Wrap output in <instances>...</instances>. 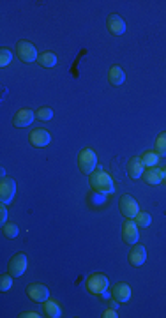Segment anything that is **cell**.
<instances>
[{"mask_svg": "<svg viewBox=\"0 0 166 318\" xmlns=\"http://www.w3.org/2000/svg\"><path fill=\"white\" fill-rule=\"evenodd\" d=\"M89 184L92 188V191L101 193V195H111V193H115L113 178L103 170H97L96 173L92 171L89 177Z\"/></svg>", "mask_w": 166, "mask_h": 318, "instance_id": "obj_1", "label": "cell"}, {"mask_svg": "<svg viewBox=\"0 0 166 318\" xmlns=\"http://www.w3.org/2000/svg\"><path fill=\"white\" fill-rule=\"evenodd\" d=\"M85 287H87V290H89V294L103 295L104 292L110 288V280H108L104 274H99V272L90 274V276L87 278V281H85Z\"/></svg>", "mask_w": 166, "mask_h": 318, "instance_id": "obj_2", "label": "cell"}, {"mask_svg": "<svg viewBox=\"0 0 166 318\" xmlns=\"http://www.w3.org/2000/svg\"><path fill=\"white\" fill-rule=\"evenodd\" d=\"M78 166H80L81 173H85V175L92 173V171L96 170V166H97L96 152H94L92 149H89V147L81 149L80 156H78Z\"/></svg>", "mask_w": 166, "mask_h": 318, "instance_id": "obj_3", "label": "cell"}, {"mask_svg": "<svg viewBox=\"0 0 166 318\" xmlns=\"http://www.w3.org/2000/svg\"><path fill=\"white\" fill-rule=\"evenodd\" d=\"M27 267H28V258H27L25 253H16V255L9 260V263H7V270H9V274L13 278L23 276V272L27 270Z\"/></svg>", "mask_w": 166, "mask_h": 318, "instance_id": "obj_4", "label": "cell"}, {"mask_svg": "<svg viewBox=\"0 0 166 318\" xmlns=\"http://www.w3.org/2000/svg\"><path fill=\"white\" fill-rule=\"evenodd\" d=\"M16 55H18V59L21 60V62H27V64H30V62H35L37 60V50H35V46L32 44V42H28V41H20L16 44Z\"/></svg>", "mask_w": 166, "mask_h": 318, "instance_id": "obj_5", "label": "cell"}, {"mask_svg": "<svg viewBox=\"0 0 166 318\" xmlns=\"http://www.w3.org/2000/svg\"><path fill=\"white\" fill-rule=\"evenodd\" d=\"M118 207H120L122 216H126L128 219H133V217H136V216H138V212H140L138 202H136V200L133 198L131 195H122Z\"/></svg>", "mask_w": 166, "mask_h": 318, "instance_id": "obj_6", "label": "cell"}, {"mask_svg": "<svg viewBox=\"0 0 166 318\" xmlns=\"http://www.w3.org/2000/svg\"><path fill=\"white\" fill-rule=\"evenodd\" d=\"M16 195V182L9 177H4L0 182V202L2 203H11Z\"/></svg>", "mask_w": 166, "mask_h": 318, "instance_id": "obj_7", "label": "cell"}, {"mask_svg": "<svg viewBox=\"0 0 166 318\" xmlns=\"http://www.w3.org/2000/svg\"><path fill=\"white\" fill-rule=\"evenodd\" d=\"M27 295L34 302H37V304H43L45 301H48L50 292H48V288H46L45 285H41V283H30L27 287Z\"/></svg>", "mask_w": 166, "mask_h": 318, "instance_id": "obj_8", "label": "cell"}, {"mask_svg": "<svg viewBox=\"0 0 166 318\" xmlns=\"http://www.w3.org/2000/svg\"><path fill=\"white\" fill-rule=\"evenodd\" d=\"M122 239H124L126 244H136L140 239V232H138V224L135 221L128 219L124 224H122Z\"/></svg>", "mask_w": 166, "mask_h": 318, "instance_id": "obj_9", "label": "cell"}, {"mask_svg": "<svg viewBox=\"0 0 166 318\" xmlns=\"http://www.w3.org/2000/svg\"><path fill=\"white\" fill-rule=\"evenodd\" d=\"M50 140H52V137H50L48 131L43 129V127H35V129H32L30 134H28V142H30L34 147H46V145L50 144Z\"/></svg>", "mask_w": 166, "mask_h": 318, "instance_id": "obj_10", "label": "cell"}, {"mask_svg": "<svg viewBox=\"0 0 166 318\" xmlns=\"http://www.w3.org/2000/svg\"><path fill=\"white\" fill-rule=\"evenodd\" d=\"M126 170H128V175L133 178V180H138V178H142L143 171H145V164H143V161L140 156H133V158L128 161Z\"/></svg>", "mask_w": 166, "mask_h": 318, "instance_id": "obj_11", "label": "cell"}, {"mask_svg": "<svg viewBox=\"0 0 166 318\" xmlns=\"http://www.w3.org/2000/svg\"><path fill=\"white\" fill-rule=\"evenodd\" d=\"M34 119H35V113L32 112V110H28V108H21L20 112L14 115V119H13V126L14 127H27V126H30L32 122H34Z\"/></svg>", "mask_w": 166, "mask_h": 318, "instance_id": "obj_12", "label": "cell"}, {"mask_svg": "<svg viewBox=\"0 0 166 318\" xmlns=\"http://www.w3.org/2000/svg\"><path fill=\"white\" fill-rule=\"evenodd\" d=\"M111 297H113V301L120 302V304L128 302L129 299H131V288H129V285L128 283H117L113 288H111Z\"/></svg>", "mask_w": 166, "mask_h": 318, "instance_id": "obj_13", "label": "cell"}, {"mask_svg": "<svg viewBox=\"0 0 166 318\" xmlns=\"http://www.w3.org/2000/svg\"><path fill=\"white\" fill-rule=\"evenodd\" d=\"M106 27L113 35H122L126 32V21L118 14H110V18L106 20Z\"/></svg>", "mask_w": 166, "mask_h": 318, "instance_id": "obj_14", "label": "cell"}, {"mask_svg": "<svg viewBox=\"0 0 166 318\" xmlns=\"http://www.w3.org/2000/svg\"><path fill=\"white\" fill-rule=\"evenodd\" d=\"M147 260V249L143 248L142 244H135L131 249V253H129V263H131L133 267H140L143 265Z\"/></svg>", "mask_w": 166, "mask_h": 318, "instance_id": "obj_15", "label": "cell"}, {"mask_svg": "<svg viewBox=\"0 0 166 318\" xmlns=\"http://www.w3.org/2000/svg\"><path fill=\"white\" fill-rule=\"evenodd\" d=\"M126 81V73L120 66H111L108 71V83L113 85V87H120Z\"/></svg>", "mask_w": 166, "mask_h": 318, "instance_id": "obj_16", "label": "cell"}, {"mask_svg": "<svg viewBox=\"0 0 166 318\" xmlns=\"http://www.w3.org/2000/svg\"><path fill=\"white\" fill-rule=\"evenodd\" d=\"M142 178L147 184H159L163 182V170L157 166H147V170L143 171Z\"/></svg>", "mask_w": 166, "mask_h": 318, "instance_id": "obj_17", "label": "cell"}, {"mask_svg": "<svg viewBox=\"0 0 166 318\" xmlns=\"http://www.w3.org/2000/svg\"><path fill=\"white\" fill-rule=\"evenodd\" d=\"M43 311H45V315L50 316V318H60L62 316V309H60L59 302L53 301V299H48V301L43 302Z\"/></svg>", "mask_w": 166, "mask_h": 318, "instance_id": "obj_18", "label": "cell"}, {"mask_svg": "<svg viewBox=\"0 0 166 318\" xmlns=\"http://www.w3.org/2000/svg\"><path fill=\"white\" fill-rule=\"evenodd\" d=\"M37 62L43 67H55L57 66V55L53 52H45L37 57Z\"/></svg>", "mask_w": 166, "mask_h": 318, "instance_id": "obj_19", "label": "cell"}, {"mask_svg": "<svg viewBox=\"0 0 166 318\" xmlns=\"http://www.w3.org/2000/svg\"><path fill=\"white\" fill-rule=\"evenodd\" d=\"M140 158H142L145 166H156V164L159 163V159H161L159 154H157L156 151H145L142 156H140Z\"/></svg>", "mask_w": 166, "mask_h": 318, "instance_id": "obj_20", "label": "cell"}, {"mask_svg": "<svg viewBox=\"0 0 166 318\" xmlns=\"http://www.w3.org/2000/svg\"><path fill=\"white\" fill-rule=\"evenodd\" d=\"M52 117H53V110L50 108V106H41V108H37V112H35V119L43 120V122L52 120Z\"/></svg>", "mask_w": 166, "mask_h": 318, "instance_id": "obj_21", "label": "cell"}, {"mask_svg": "<svg viewBox=\"0 0 166 318\" xmlns=\"http://www.w3.org/2000/svg\"><path fill=\"white\" fill-rule=\"evenodd\" d=\"M154 151L159 154V158H164V156H166V131H164V133H161L159 137H157L156 147H154Z\"/></svg>", "mask_w": 166, "mask_h": 318, "instance_id": "obj_22", "label": "cell"}, {"mask_svg": "<svg viewBox=\"0 0 166 318\" xmlns=\"http://www.w3.org/2000/svg\"><path fill=\"white\" fill-rule=\"evenodd\" d=\"M2 234H4V237H7V239H14L18 234H20V228H18V224H14V223H6L2 226Z\"/></svg>", "mask_w": 166, "mask_h": 318, "instance_id": "obj_23", "label": "cell"}, {"mask_svg": "<svg viewBox=\"0 0 166 318\" xmlns=\"http://www.w3.org/2000/svg\"><path fill=\"white\" fill-rule=\"evenodd\" d=\"M135 219H136L138 228H147V226H150V221H152V217H150L147 212H138V216H136Z\"/></svg>", "mask_w": 166, "mask_h": 318, "instance_id": "obj_24", "label": "cell"}, {"mask_svg": "<svg viewBox=\"0 0 166 318\" xmlns=\"http://www.w3.org/2000/svg\"><path fill=\"white\" fill-rule=\"evenodd\" d=\"M11 59H13V53H11V50L7 48H2L0 50V67H6L11 64Z\"/></svg>", "mask_w": 166, "mask_h": 318, "instance_id": "obj_25", "label": "cell"}, {"mask_svg": "<svg viewBox=\"0 0 166 318\" xmlns=\"http://www.w3.org/2000/svg\"><path fill=\"white\" fill-rule=\"evenodd\" d=\"M11 287H13V276L11 274H2L0 276V290L7 292Z\"/></svg>", "mask_w": 166, "mask_h": 318, "instance_id": "obj_26", "label": "cell"}, {"mask_svg": "<svg viewBox=\"0 0 166 318\" xmlns=\"http://www.w3.org/2000/svg\"><path fill=\"white\" fill-rule=\"evenodd\" d=\"M7 221V210H6V203H2V207H0V223H2V226L6 224Z\"/></svg>", "mask_w": 166, "mask_h": 318, "instance_id": "obj_27", "label": "cell"}, {"mask_svg": "<svg viewBox=\"0 0 166 318\" xmlns=\"http://www.w3.org/2000/svg\"><path fill=\"white\" fill-rule=\"evenodd\" d=\"M104 318H117L118 315H117V311H115L113 308L111 309H106V311H104V315H103Z\"/></svg>", "mask_w": 166, "mask_h": 318, "instance_id": "obj_28", "label": "cell"}, {"mask_svg": "<svg viewBox=\"0 0 166 318\" xmlns=\"http://www.w3.org/2000/svg\"><path fill=\"white\" fill-rule=\"evenodd\" d=\"M20 316L21 318H39L41 315H39V313H35V311H27V313H21Z\"/></svg>", "mask_w": 166, "mask_h": 318, "instance_id": "obj_29", "label": "cell"}, {"mask_svg": "<svg viewBox=\"0 0 166 318\" xmlns=\"http://www.w3.org/2000/svg\"><path fill=\"white\" fill-rule=\"evenodd\" d=\"M163 180H166V168L163 170Z\"/></svg>", "mask_w": 166, "mask_h": 318, "instance_id": "obj_30", "label": "cell"}]
</instances>
